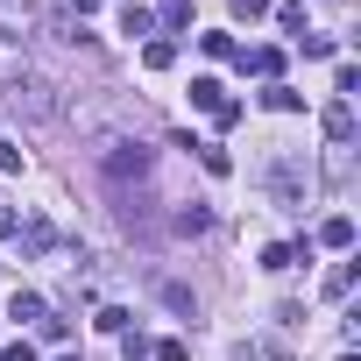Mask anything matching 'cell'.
<instances>
[{
  "label": "cell",
  "mask_w": 361,
  "mask_h": 361,
  "mask_svg": "<svg viewBox=\"0 0 361 361\" xmlns=\"http://www.w3.org/2000/svg\"><path fill=\"white\" fill-rule=\"evenodd\" d=\"M0 170H22V149L15 142H0Z\"/></svg>",
  "instance_id": "obj_1"
}]
</instances>
